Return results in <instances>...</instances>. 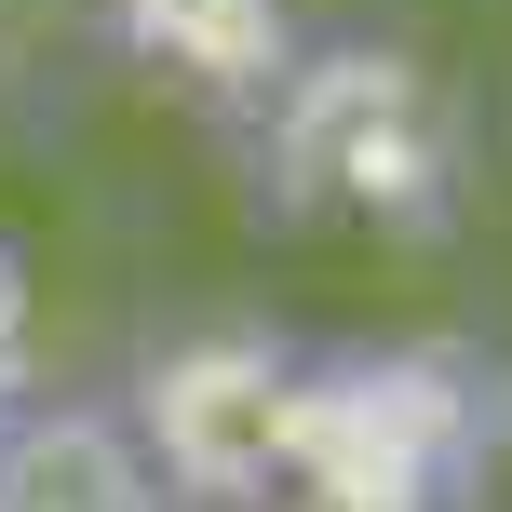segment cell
<instances>
[{
  "label": "cell",
  "mask_w": 512,
  "mask_h": 512,
  "mask_svg": "<svg viewBox=\"0 0 512 512\" xmlns=\"http://www.w3.org/2000/svg\"><path fill=\"white\" fill-rule=\"evenodd\" d=\"M243 149L283 230L337 243H445L472 203V135L405 41H297L243 108Z\"/></svg>",
  "instance_id": "6da1fadb"
},
{
  "label": "cell",
  "mask_w": 512,
  "mask_h": 512,
  "mask_svg": "<svg viewBox=\"0 0 512 512\" xmlns=\"http://www.w3.org/2000/svg\"><path fill=\"white\" fill-rule=\"evenodd\" d=\"M512 378L472 351H310L283 418V486L337 512H445L499 472Z\"/></svg>",
  "instance_id": "7a4b0ae2"
},
{
  "label": "cell",
  "mask_w": 512,
  "mask_h": 512,
  "mask_svg": "<svg viewBox=\"0 0 512 512\" xmlns=\"http://www.w3.org/2000/svg\"><path fill=\"white\" fill-rule=\"evenodd\" d=\"M297 337L270 324H189L135 364L122 418L149 445L162 499H283V418H297Z\"/></svg>",
  "instance_id": "3957f363"
},
{
  "label": "cell",
  "mask_w": 512,
  "mask_h": 512,
  "mask_svg": "<svg viewBox=\"0 0 512 512\" xmlns=\"http://www.w3.org/2000/svg\"><path fill=\"white\" fill-rule=\"evenodd\" d=\"M108 41H122L162 95L243 122L283 81V54H297V0H108Z\"/></svg>",
  "instance_id": "277c9868"
},
{
  "label": "cell",
  "mask_w": 512,
  "mask_h": 512,
  "mask_svg": "<svg viewBox=\"0 0 512 512\" xmlns=\"http://www.w3.org/2000/svg\"><path fill=\"white\" fill-rule=\"evenodd\" d=\"M135 499H162V472H149V445H135L122 405L27 391L0 418V512H135Z\"/></svg>",
  "instance_id": "5b68a950"
},
{
  "label": "cell",
  "mask_w": 512,
  "mask_h": 512,
  "mask_svg": "<svg viewBox=\"0 0 512 512\" xmlns=\"http://www.w3.org/2000/svg\"><path fill=\"white\" fill-rule=\"evenodd\" d=\"M27 391H41V270L0 243V418H14Z\"/></svg>",
  "instance_id": "8992f818"
},
{
  "label": "cell",
  "mask_w": 512,
  "mask_h": 512,
  "mask_svg": "<svg viewBox=\"0 0 512 512\" xmlns=\"http://www.w3.org/2000/svg\"><path fill=\"white\" fill-rule=\"evenodd\" d=\"M27 14H41V0H0V81H14V54H27Z\"/></svg>",
  "instance_id": "52a82bcc"
}]
</instances>
